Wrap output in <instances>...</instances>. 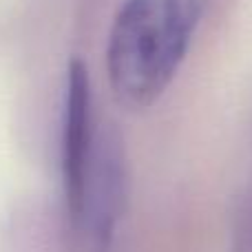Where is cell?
<instances>
[{
  "label": "cell",
  "instance_id": "1",
  "mask_svg": "<svg viewBox=\"0 0 252 252\" xmlns=\"http://www.w3.org/2000/svg\"><path fill=\"white\" fill-rule=\"evenodd\" d=\"M206 0H126L106 47V73L126 109L155 104L186 60Z\"/></svg>",
  "mask_w": 252,
  "mask_h": 252
},
{
  "label": "cell",
  "instance_id": "2",
  "mask_svg": "<svg viewBox=\"0 0 252 252\" xmlns=\"http://www.w3.org/2000/svg\"><path fill=\"white\" fill-rule=\"evenodd\" d=\"M93 157V113L89 69L80 58L66 66L64 115H62V186L66 217L78 230L84 208L89 168Z\"/></svg>",
  "mask_w": 252,
  "mask_h": 252
},
{
  "label": "cell",
  "instance_id": "3",
  "mask_svg": "<svg viewBox=\"0 0 252 252\" xmlns=\"http://www.w3.org/2000/svg\"><path fill=\"white\" fill-rule=\"evenodd\" d=\"M122 159L118 146L106 142V146L91 157L82 219L78 226V230L87 232L89 244L95 252H104L111 244L122 204Z\"/></svg>",
  "mask_w": 252,
  "mask_h": 252
}]
</instances>
